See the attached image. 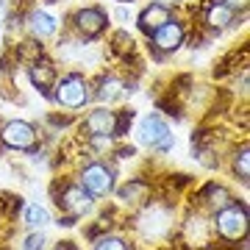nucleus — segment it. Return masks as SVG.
Segmentation results:
<instances>
[{
  "mask_svg": "<svg viewBox=\"0 0 250 250\" xmlns=\"http://www.w3.org/2000/svg\"><path fill=\"white\" fill-rule=\"evenodd\" d=\"M59 206H62V211H67L70 217H83V214L92 211L95 203H92V195L81 187V184L78 187L72 184V187H67L62 195H59Z\"/></svg>",
  "mask_w": 250,
  "mask_h": 250,
  "instance_id": "obj_8",
  "label": "nucleus"
},
{
  "mask_svg": "<svg viewBox=\"0 0 250 250\" xmlns=\"http://www.w3.org/2000/svg\"><path fill=\"white\" fill-rule=\"evenodd\" d=\"M145 192H147V187L139 184V181H134V184H128L125 189H120V200H125V203H139V200H145Z\"/></svg>",
  "mask_w": 250,
  "mask_h": 250,
  "instance_id": "obj_17",
  "label": "nucleus"
},
{
  "mask_svg": "<svg viewBox=\"0 0 250 250\" xmlns=\"http://www.w3.org/2000/svg\"><path fill=\"white\" fill-rule=\"evenodd\" d=\"M214 231L225 242H242L248 236V208L239 203H228L225 208L217 211Z\"/></svg>",
  "mask_w": 250,
  "mask_h": 250,
  "instance_id": "obj_2",
  "label": "nucleus"
},
{
  "mask_svg": "<svg viewBox=\"0 0 250 250\" xmlns=\"http://www.w3.org/2000/svg\"><path fill=\"white\" fill-rule=\"evenodd\" d=\"M114 47H117V50H131V47H134V39H131V34L120 31V34L114 36Z\"/></svg>",
  "mask_w": 250,
  "mask_h": 250,
  "instance_id": "obj_22",
  "label": "nucleus"
},
{
  "mask_svg": "<svg viewBox=\"0 0 250 250\" xmlns=\"http://www.w3.org/2000/svg\"><path fill=\"white\" fill-rule=\"evenodd\" d=\"M181 45H184V25H181L178 20L164 22V25L153 34V47H156L159 53H172V50H178Z\"/></svg>",
  "mask_w": 250,
  "mask_h": 250,
  "instance_id": "obj_9",
  "label": "nucleus"
},
{
  "mask_svg": "<svg viewBox=\"0 0 250 250\" xmlns=\"http://www.w3.org/2000/svg\"><path fill=\"white\" fill-rule=\"evenodd\" d=\"M161 6H167V9H170V6H175V3H181V0H159Z\"/></svg>",
  "mask_w": 250,
  "mask_h": 250,
  "instance_id": "obj_24",
  "label": "nucleus"
},
{
  "mask_svg": "<svg viewBox=\"0 0 250 250\" xmlns=\"http://www.w3.org/2000/svg\"><path fill=\"white\" fill-rule=\"evenodd\" d=\"M95 250H128V242L120 236H100L95 242Z\"/></svg>",
  "mask_w": 250,
  "mask_h": 250,
  "instance_id": "obj_20",
  "label": "nucleus"
},
{
  "mask_svg": "<svg viewBox=\"0 0 250 250\" xmlns=\"http://www.w3.org/2000/svg\"><path fill=\"white\" fill-rule=\"evenodd\" d=\"M81 187L86 189L92 197H106L114 189V172L108 170L106 164L95 161L89 167H83V172H81Z\"/></svg>",
  "mask_w": 250,
  "mask_h": 250,
  "instance_id": "obj_5",
  "label": "nucleus"
},
{
  "mask_svg": "<svg viewBox=\"0 0 250 250\" xmlns=\"http://www.w3.org/2000/svg\"><path fill=\"white\" fill-rule=\"evenodd\" d=\"M75 31H78L83 39H95L108 28V14L100 6H86V9L75 11Z\"/></svg>",
  "mask_w": 250,
  "mask_h": 250,
  "instance_id": "obj_6",
  "label": "nucleus"
},
{
  "mask_svg": "<svg viewBox=\"0 0 250 250\" xmlns=\"http://www.w3.org/2000/svg\"><path fill=\"white\" fill-rule=\"evenodd\" d=\"M83 128H86L89 136H114L120 131V117H117V111L100 106L95 111H89V117L83 120Z\"/></svg>",
  "mask_w": 250,
  "mask_h": 250,
  "instance_id": "obj_7",
  "label": "nucleus"
},
{
  "mask_svg": "<svg viewBox=\"0 0 250 250\" xmlns=\"http://www.w3.org/2000/svg\"><path fill=\"white\" fill-rule=\"evenodd\" d=\"M25 225L28 228H45V225H50V211H47L45 206H39V203H34V206H28L25 208Z\"/></svg>",
  "mask_w": 250,
  "mask_h": 250,
  "instance_id": "obj_16",
  "label": "nucleus"
},
{
  "mask_svg": "<svg viewBox=\"0 0 250 250\" xmlns=\"http://www.w3.org/2000/svg\"><path fill=\"white\" fill-rule=\"evenodd\" d=\"M0 142L11 147V150H34L36 142H39V134L25 120H9L0 128Z\"/></svg>",
  "mask_w": 250,
  "mask_h": 250,
  "instance_id": "obj_3",
  "label": "nucleus"
},
{
  "mask_svg": "<svg viewBox=\"0 0 250 250\" xmlns=\"http://www.w3.org/2000/svg\"><path fill=\"white\" fill-rule=\"evenodd\" d=\"M125 92V83L117 75H106V78H100L98 83V92H95V98L100 100V103H114V100L123 98Z\"/></svg>",
  "mask_w": 250,
  "mask_h": 250,
  "instance_id": "obj_14",
  "label": "nucleus"
},
{
  "mask_svg": "<svg viewBox=\"0 0 250 250\" xmlns=\"http://www.w3.org/2000/svg\"><path fill=\"white\" fill-rule=\"evenodd\" d=\"M170 9L167 6H161V3H150V6H145L142 11H139V17H136V22H139V31L147 36H153L156 31H159L164 22H170Z\"/></svg>",
  "mask_w": 250,
  "mask_h": 250,
  "instance_id": "obj_10",
  "label": "nucleus"
},
{
  "mask_svg": "<svg viewBox=\"0 0 250 250\" xmlns=\"http://www.w3.org/2000/svg\"><path fill=\"white\" fill-rule=\"evenodd\" d=\"M22 250H45V236L42 233H31L22 245Z\"/></svg>",
  "mask_w": 250,
  "mask_h": 250,
  "instance_id": "obj_21",
  "label": "nucleus"
},
{
  "mask_svg": "<svg viewBox=\"0 0 250 250\" xmlns=\"http://www.w3.org/2000/svg\"><path fill=\"white\" fill-rule=\"evenodd\" d=\"M203 228H208V225L200 220V217H195V220H189L187 231H189V239H195V248H206V236H203Z\"/></svg>",
  "mask_w": 250,
  "mask_h": 250,
  "instance_id": "obj_18",
  "label": "nucleus"
},
{
  "mask_svg": "<svg viewBox=\"0 0 250 250\" xmlns=\"http://www.w3.org/2000/svg\"><path fill=\"white\" fill-rule=\"evenodd\" d=\"M233 172L239 175L242 181H248L250 175V159H248V147H242L236 156H233Z\"/></svg>",
  "mask_w": 250,
  "mask_h": 250,
  "instance_id": "obj_19",
  "label": "nucleus"
},
{
  "mask_svg": "<svg viewBox=\"0 0 250 250\" xmlns=\"http://www.w3.org/2000/svg\"><path fill=\"white\" fill-rule=\"evenodd\" d=\"M28 28H31L34 39H47V36H53L56 31H59V22H56V17H50L47 11H31Z\"/></svg>",
  "mask_w": 250,
  "mask_h": 250,
  "instance_id": "obj_12",
  "label": "nucleus"
},
{
  "mask_svg": "<svg viewBox=\"0 0 250 250\" xmlns=\"http://www.w3.org/2000/svg\"><path fill=\"white\" fill-rule=\"evenodd\" d=\"M59 250H72V248H59Z\"/></svg>",
  "mask_w": 250,
  "mask_h": 250,
  "instance_id": "obj_25",
  "label": "nucleus"
},
{
  "mask_svg": "<svg viewBox=\"0 0 250 250\" xmlns=\"http://www.w3.org/2000/svg\"><path fill=\"white\" fill-rule=\"evenodd\" d=\"M28 78H31V83L39 92H50L56 83V67L50 62H45V59H36L28 67Z\"/></svg>",
  "mask_w": 250,
  "mask_h": 250,
  "instance_id": "obj_11",
  "label": "nucleus"
},
{
  "mask_svg": "<svg viewBox=\"0 0 250 250\" xmlns=\"http://www.w3.org/2000/svg\"><path fill=\"white\" fill-rule=\"evenodd\" d=\"M228 9H233V11H239V9H248V0H223Z\"/></svg>",
  "mask_w": 250,
  "mask_h": 250,
  "instance_id": "obj_23",
  "label": "nucleus"
},
{
  "mask_svg": "<svg viewBox=\"0 0 250 250\" xmlns=\"http://www.w3.org/2000/svg\"><path fill=\"white\" fill-rule=\"evenodd\" d=\"M139 142L147 145L150 150H170L172 147L170 125L164 123L159 114L142 117V123H139Z\"/></svg>",
  "mask_w": 250,
  "mask_h": 250,
  "instance_id": "obj_4",
  "label": "nucleus"
},
{
  "mask_svg": "<svg viewBox=\"0 0 250 250\" xmlns=\"http://www.w3.org/2000/svg\"><path fill=\"white\" fill-rule=\"evenodd\" d=\"M203 200H206V206L214 208V211H220V208H225L228 203H233L231 192H228L225 187H208L206 189V195H203Z\"/></svg>",
  "mask_w": 250,
  "mask_h": 250,
  "instance_id": "obj_15",
  "label": "nucleus"
},
{
  "mask_svg": "<svg viewBox=\"0 0 250 250\" xmlns=\"http://www.w3.org/2000/svg\"><path fill=\"white\" fill-rule=\"evenodd\" d=\"M89 98H92L89 83L78 72H70V75H64L62 81L53 83V100L64 108H83L89 103Z\"/></svg>",
  "mask_w": 250,
  "mask_h": 250,
  "instance_id": "obj_1",
  "label": "nucleus"
},
{
  "mask_svg": "<svg viewBox=\"0 0 250 250\" xmlns=\"http://www.w3.org/2000/svg\"><path fill=\"white\" fill-rule=\"evenodd\" d=\"M231 22H233V9H228L223 0H217V3L208 6V11H206V25L211 28V31H223Z\"/></svg>",
  "mask_w": 250,
  "mask_h": 250,
  "instance_id": "obj_13",
  "label": "nucleus"
}]
</instances>
